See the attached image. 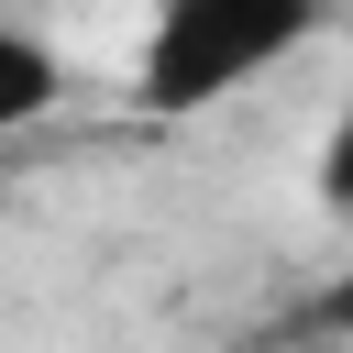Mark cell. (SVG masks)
Instances as JSON below:
<instances>
[{
  "label": "cell",
  "instance_id": "6da1fadb",
  "mask_svg": "<svg viewBox=\"0 0 353 353\" xmlns=\"http://www.w3.org/2000/svg\"><path fill=\"white\" fill-rule=\"evenodd\" d=\"M320 22H331V0H154L143 55H132V99L154 121L221 110L232 88H254L265 66H287Z\"/></svg>",
  "mask_w": 353,
  "mask_h": 353
},
{
  "label": "cell",
  "instance_id": "277c9868",
  "mask_svg": "<svg viewBox=\"0 0 353 353\" xmlns=\"http://www.w3.org/2000/svg\"><path fill=\"white\" fill-rule=\"evenodd\" d=\"M298 331H320V342H353V265H342V276H331V287L298 309Z\"/></svg>",
  "mask_w": 353,
  "mask_h": 353
},
{
  "label": "cell",
  "instance_id": "7a4b0ae2",
  "mask_svg": "<svg viewBox=\"0 0 353 353\" xmlns=\"http://www.w3.org/2000/svg\"><path fill=\"white\" fill-rule=\"evenodd\" d=\"M55 99H66V66H55V44H44L33 22H11V33H0V132L44 121Z\"/></svg>",
  "mask_w": 353,
  "mask_h": 353
},
{
  "label": "cell",
  "instance_id": "3957f363",
  "mask_svg": "<svg viewBox=\"0 0 353 353\" xmlns=\"http://www.w3.org/2000/svg\"><path fill=\"white\" fill-rule=\"evenodd\" d=\"M309 199L331 210V221H353V110L320 132V165H309Z\"/></svg>",
  "mask_w": 353,
  "mask_h": 353
}]
</instances>
